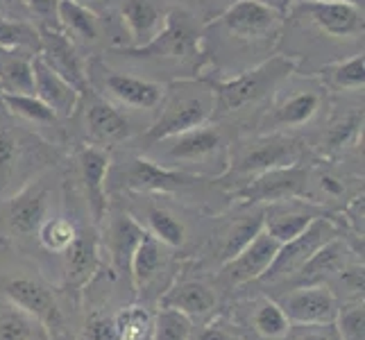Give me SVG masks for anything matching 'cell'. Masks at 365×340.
<instances>
[{"label":"cell","instance_id":"obj_1","mask_svg":"<svg viewBox=\"0 0 365 340\" xmlns=\"http://www.w3.org/2000/svg\"><path fill=\"white\" fill-rule=\"evenodd\" d=\"M120 193L170 197L207 216H216L232 205L227 191L216 180L168 168L148 155H128L123 159L111 157L107 195Z\"/></svg>","mask_w":365,"mask_h":340},{"label":"cell","instance_id":"obj_2","mask_svg":"<svg viewBox=\"0 0 365 340\" xmlns=\"http://www.w3.org/2000/svg\"><path fill=\"white\" fill-rule=\"evenodd\" d=\"M0 295L39 318L50 336H73L80 302L71 299L34 261L9 247L0 249Z\"/></svg>","mask_w":365,"mask_h":340},{"label":"cell","instance_id":"obj_3","mask_svg":"<svg viewBox=\"0 0 365 340\" xmlns=\"http://www.w3.org/2000/svg\"><path fill=\"white\" fill-rule=\"evenodd\" d=\"M109 197H116L138 220L145 234L175 249L182 259H191L207 236L211 216L200 213L182 202H175L170 197L136 193H120Z\"/></svg>","mask_w":365,"mask_h":340},{"label":"cell","instance_id":"obj_4","mask_svg":"<svg viewBox=\"0 0 365 340\" xmlns=\"http://www.w3.org/2000/svg\"><path fill=\"white\" fill-rule=\"evenodd\" d=\"M64 207V184H55L41 172L11 195L0 197V238L9 249L34 259L36 232L48 216Z\"/></svg>","mask_w":365,"mask_h":340},{"label":"cell","instance_id":"obj_5","mask_svg":"<svg viewBox=\"0 0 365 340\" xmlns=\"http://www.w3.org/2000/svg\"><path fill=\"white\" fill-rule=\"evenodd\" d=\"M309 150L307 143L299 138L284 134V132H263L259 136H250L230 145V163L216 182L227 191L250 182L261 172L272 168L295 166V163H307Z\"/></svg>","mask_w":365,"mask_h":340},{"label":"cell","instance_id":"obj_6","mask_svg":"<svg viewBox=\"0 0 365 340\" xmlns=\"http://www.w3.org/2000/svg\"><path fill=\"white\" fill-rule=\"evenodd\" d=\"M159 105L161 111L157 120L141 136L143 153L159 141L207 125L209 118L216 113V96H213L211 82L184 78L168 86Z\"/></svg>","mask_w":365,"mask_h":340},{"label":"cell","instance_id":"obj_7","mask_svg":"<svg viewBox=\"0 0 365 340\" xmlns=\"http://www.w3.org/2000/svg\"><path fill=\"white\" fill-rule=\"evenodd\" d=\"M143 155L175 170L202 175L216 180L227 170L230 163V143L218 128L200 125L195 130L170 136L148 148Z\"/></svg>","mask_w":365,"mask_h":340},{"label":"cell","instance_id":"obj_8","mask_svg":"<svg viewBox=\"0 0 365 340\" xmlns=\"http://www.w3.org/2000/svg\"><path fill=\"white\" fill-rule=\"evenodd\" d=\"M263 230V205L232 202L225 211L211 216L209 230L197 252L186 259L202 272H216L234 259Z\"/></svg>","mask_w":365,"mask_h":340},{"label":"cell","instance_id":"obj_9","mask_svg":"<svg viewBox=\"0 0 365 340\" xmlns=\"http://www.w3.org/2000/svg\"><path fill=\"white\" fill-rule=\"evenodd\" d=\"M134 299L132 288L123 286L105 263L80 295L78 316L73 324L75 340H118L116 313Z\"/></svg>","mask_w":365,"mask_h":340},{"label":"cell","instance_id":"obj_10","mask_svg":"<svg viewBox=\"0 0 365 340\" xmlns=\"http://www.w3.org/2000/svg\"><path fill=\"white\" fill-rule=\"evenodd\" d=\"M297 71V59L286 55H274L261 61L255 68L234 75L227 80L211 82L216 96V113L213 116H227L266 100L277 86H282Z\"/></svg>","mask_w":365,"mask_h":340},{"label":"cell","instance_id":"obj_11","mask_svg":"<svg viewBox=\"0 0 365 340\" xmlns=\"http://www.w3.org/2000/svg\"><path fill=\"white\" fill-rule=\"evenodd\" d=\"M225 304H227V297L213 279V272L197 270L184 259L178 277L168 286V291L159 297L157 309L178 311L188 318L191 326H195L222 313Z\"/></svg>","mask_w":365,"mask_h":340},{"label":"cell","instance_id":"obj_12","mask_svg":"<svg viewBox=\"0 0 365 340\" xmlns=\"http://www.w3.org/2000/svg\"><path fill=\"white\" fill-rule=\"evenodd\" d=\"M338 234H343V225L338 220V216L322 213V216L313 220L302 234H297L291 241L282 243L268 270L250 286L259 288L263 293H270L274 288L284 286L324 243H329Z\"/></svg>","mask_w":365,"mask_h":340},{"label":"cell","instance_id":"obj_13","mask_svg":"<svg viewBox=\"0 0 365 340\" xmlns=\"http://www.w3.org/2000/svg\"><path fill=\"white\" fill-rule=\"evenodd\" d=\"M36 141V138H34ZM0 116V197L11 195L23 184L55 166L57 153L50 145H36Z\"/></svg>","mask_w":365,"mask_h":340},{"label":"cell","instance_id":"obj_14","mask_svg":"<svg viewBox=\"0 0 365 340\" xmlns=\"http://www.w3.org/2000/svg\"><path fill=\"white\" fill-rule=\"evenodd\" d=\"M182 263L184 259L178 252L159 243L150 234H145L134 252L130 266L134 302H141L145 306L157 309L159 297L168 291V286L178 277Z\"/></svg>","mask_w":365,"mask_h":340},{"label":"cell","instance_id":"obj_15","mask_svg":"<svg viewBox=\"0 0 365 340\" xmlns=\"http://www.w3.org/2000/svg\"><path fill=\"white\" fill-rule=\"evenodd\" d=\"M222 311L245 340H284L291 329L279 304L255 286H245L227 297Z\"/></svg>","mask_w":365,"mask_h":340},{"label":"cell","instance_id":"obj_16","mask_svg":"<svg viewBox=\"0 0 365 340\" xmlns=\"http://www.w3.org/2000/svg\"><path fill=\"white\" fill-rule=\"evenodd\" d=\"M98 230H100V249H103L105 268L123 286L132 288V279H130L132 257L138 243L143 241L145 230L116 197H109L107 213L103 222L98 225Z\"/></svg>","mask_w":365,"mask_h":340},{"label":"cell","instance_id":"obj_17","mask_svg":"<svg viewBox=\"0 0 365 340\" xmlns=\"http://www.w3.org/2000/svg\"><path fill=\"white\" fill-rule=\"evenodd\" d=\"M200 36L193 16L186 9L173 7L163 16V28L157 32L155 39H150L143 46H120L114 48V53L132 59H166V61H191L197 59Z\"/></svg>","mask_w":365,"mask_h":340},{"label":"cell","instance_id":"obj_18","mask_svg":"<svg viewBox=\"0 0 365 340\" xmlns=\"http://www.w3.org/2000/svg\"><path fill=\"white\" fill-rule=\"evenodd\" d=\"M111 163L109 148L84 143L75 150L73 155V172L66 177V184L75 191L89 216L96 225L103 222L107 207H109V195H107V172Z\"/></svg>","mask_w":365,"mask_h":340},{"label":"cell","instance_id":"obj_19","mask_svg":"<svg viewBox=\"0 0 365 340\" xmlns=\"http://www.w3.org/2000/svg\"><path fill=\"white\" fill-rule=\"evenodd\" d=\"M284 11L266 0H236L213 21L218 30L243 43H261L274 39L282 30Z\"/></svg>","mask_w":365,"mask_h":340},{"label":"cell","instance_id":"obj_20","mask_svg":"<svg viewBox=\"0 0 365 340\" xmlns=\"http://www.w3.org/2000/svg\"><path fill=\"white\" fill-rule=\"evenodd\" d=\"M279 245L282 243H277L272 236H268L261 230L252 238V243H247L234 259H230L225 266H220L213 272V279H216L222 295L232 297L236 291L255 284L259 277L268 270Z\"/></svg>","mask_w":365,"mask_h":340},{"label":"cell","instance_id":"obj_21","mask_svg":"<svg viewBox=\"0 0 365 340\" xmlns=\"http://www.w3.org/2000/svg\"><path fill=\"white\" fill-rule=\"evenodd\" d=\"M307 170H309V161L261 172L257 177H252L250 182L230 191V202L270 205V202H282V200H291V197H302L304 195V184H307Z\"/></svg>","mask_w":365,"mask_h":340},{"label":"cell","instance_id":"obj_22","mask_svg":"<svg viewBox=\"0 0 365 340\" xmlns=\"http://www.w3.org/2000/svg\"><path fill=\"white\" fill-rule=\"evenodd\" d=\"M291 324H327L336 320L338 299L327 284L288 286L268 293Z\"/></svg>","mask_w":365,"mask_h":340},{"label":"cell","instance_id":"obj_23","mask_svg":"<svg viewBox=\"0 0 365 340\" xmlns=\"http://www.w3.org/2000/svg\"><path fill=\"white\" fill-rule=\"evenodd\" d=\"M291 14L304 16L313 28L331 39H354L363 34V9L347 0H295Z\"/></svg>","mask_w":365,"mask_h":340},{"label":"cell","instance_id":"obj_24","mask_svg":"<svg viewBox=\"0 0 365 340\" xmlns=\"http://www.w3.org/2000/svg\"><path fill=\"white\" fill-rule=\"evenodd\" d=\"M359 195H363V180L347 177V175L327 166H309L302 200L331 213V216H338Z\"/></svg>","mask_w":365,"mask_h":340},{"label":"cell","instance_id":"obj_25","mask_svg":"<svg viewBox=\"0 0 365 340\" xmlns=\"http://www.w3.org/2000/svg\"><path fill=\"white\" fill-rule=\"evenodd\" d=\"M86 96V107H84V123H86V136H89V143L93 145H120L128 138H132L134 130L130 120L125 118V113H120L114 105L107 103V100L96 93L84 89Z\"/></svg>","mask_w":365,"mask_h":340},{"label":"cell","instance_id":"obj_26","mask_svg":"<svg viewBox=\"0 0 365 340\" xmlns=\"http://www.w3.org/2000/svg\"><path fill=\"white\" fill-rule=\"evenodd\" d=\"M93 71L100 73L98 80L103 82V89L109 96H114L123 105L134 109H155L159 107L163 93H166V86L159 82L143 80L120 71H111L105 64H100V61L93 64Z\"/></svg>","mask_w":365,"mask_h":340},{"label":"cell","instance_id":"obj_27","mask_svg":"<svg viewBox=\"0 0 365 340\" xmlns=\"http://www.w3.org/2000/svg\"><path fill=\"white\" fill-rule=\"evenodd\" d=\"M322 213L327 211L318 209L316 205H311L302 197L263 205V232L272 236L277 243H286L304 232Z\"/></svg>","mask_w":365,"mask_h":340},{"label":"cell","instance_id":"obj_28","mask_svg":"<svg viewBox=\"0 0 365 340\" xmlns=\"http://www.w3.org/2000/svg\"><path fill=\"white\" fill-rule=\"evenodd\" d=\"M32 75H34V96L46 103L57 113V118H68L82 103V91L68 82L64 75L50 68L41 55L32 57Z\"/></svg>","mask_w":365,"mask_h":340},{"label":"cell","instance_id":"obj_29","mask_svg":"<svg viewBox=\"0 0 365 340\" xmlns=\"http://www.w3.org/2000/svg\"><path fill=\"white\" fill-rule=\"evenodd\" d=\"M41 48L36 55H41V59L50 68H55L59 75H64L68 82H73L80 91L89 89V80H86V71L82 64V57L78 55V48L61 32L59 28H43L39 32Z\"/></svg>","mask_w":365,"mask_h":340},{"label":"cell","instance_id":"obj_30","mask_svg":"<svg viewBox=\"0 0 365 340\" xmlns=\"http://www.w3.org/2000/svg\"><path fill=\"white\" fill-rule=\"evenodd\" d=\"M322 107V96L318 91H295L272 109L268 123L272 132L279 130H295L302 125L311 123Z\"/></svg>","mask_w":365,"mask_h":340},{"label":"cell","instance_id":"obj_31","mask_svg":"<svg viewBox=\"0 0 365 340\" xmlns=\"http://www.w3.org/2000/svg\"><path fill=\"white\" fill-rule=\"evenodd\" d=\"M55 21L59 25V30L64 32L73 43L75 41L93 43L100 34L96 11L89 9V5L78 3V0H57Z\"/></svg>","mask_w":365,"mask_h":340},{"label":"cell","instance_id":"obj_32","mask_svg":"<svg viewBox=\"0 0 365 340\" xmlns=\"http://www.w3.org/2000/svg\"><path fill=\"white\" fill-rule=\"evenodd\" d=\"M0 340H50L46 324L0 295Z\"/></svg>","mask_w":365,"mask_h":340},{"label":"cell","instance_id":"obj_33","mask_svg":"<svg viewBox=\"0 0 365 340\" xmlns=\"http://www.w3.org/2000/svg\"><path fill=\"white\" fill-rule=\"evenodd\" d=\"M120 14L132 36V46L148 43L163 28V14L153 0H125Z\"/></svg>","mask_w":365,"mask_h":340},{"label":"cell","instance_id":"obj_34","mask_svg":"<svg viewBox=\"0 0 365 340\" xmlns=\"http://www.w3.org/2000/svg\"><path fill=\"white\" fill-rule=\"evenodd\" d=\"M32 57L23 50L0 48V91L3 93H34Z\"/></svg>","mask_w":365,"mask_h":340},{"label":"cell","instance_id":"obj_35","mask_svg":"<svg viewBox=\"0 0 365 340\" xmlns=\"http://www.w3.org/2000/svg\"><path fill=\"white\" fill-rule=\"evenodd\" d=\"M155 311V306H145L134 299L123 304L116 313L118 340H153Z\"/></svg>","mask_w":365,"mask_h":340},{"label":"cell","instance_id":"obj_36","mask_svg":"<svg viewBox=\"0 0 365 340\" xmlns=\"http://www.w3.org/2000/svg\"><path fill=\"white\" fill-rule=\"evenodd\" d=\"M0 105L5 107L7 113L19 116L28 123L36 125H55L59 118L46 103H41L34 93H3L0 91Z\"/></svg>","mask_w":365,"mask_h":340},{"label":"cell","instance_id":"obj_37","mask_svg":"<svg viewBox=\"0 0 365 340\" xmlns=\"http://www.w3.org/2000/svg\"><path fill=\"white\" fill-rule=\"evenodd\" d=\"M322 78L334 84L336 89H347V91H363L365 84V57L363 53L351 55L349 59L336 61V64L324 66Z\"/></svg>","mask_w":365,"mask_h":340},{"label":"cell","instance_id":"obj_38","mask_svg":"<svg viewBox=\"0 0 365 340\" xmlns=\"http://www.w3.org/2000/svg\"><path fill=\"white\" fill-rule=\"evenodd\" d=\"M0 48L23 50V53L36 55L41 48L39 30L25 21H9L0 16Z\"/></svg>","mask_w":365,"mask_h":340},{"label":"cell","instance_id":"obj_39","mask_svg":"<svg viewBox=\"0 0 365 340\" xmlns=\"http://www.w3.org/2000/svg\"><path fill=\"white\" fill-rule=\"evenodd\" d=\"M334 326L343 340H365V297L338 302Z\"/></svg>","mask_w":365,"mask_h":340},{"label":"cell","instance_id":"obj_40","mask_svg":"<svg viewBox=\"0 0 365 340\" xmlns=\"http://www.w3.org/2000/svg\"><path fill=\"white\" fill-rule=\"evenodd\" d=\"M188 334H191V322L182 313L170 309L155 311L153 340H188Z\"/></svg>","mask_w":365,"mask_h":340},{"label":"cell","instance_id":"obj_41","mask_svg":"<svg viewBox=\"0 0 365 340\" xmlns=\"http://www.w3.org/2000/svg\"><path fill=\"white\" fill-rule=\"evenodd\" d=\"M188 340H245L241 331L236 329L234 322L225 316V311L213 316L211 320L191 326V334Z\"/></svg>","mask_w":365,"mask_h":340},{"label":"cell","instance_id":"obj_42","mask_svg":"<svg viewBox=\"0 0 365 340\" xmlns=\"http://www.w3.org/2000/svg\"><path fill=\"white\" fill-rule=\"evenodd\" d=\"M284 340H343L334 322L327 324H291Z\"/></svg>","mask_w":365,"mask_h":340},{"label":"cell","instance_id":"obj_43","mask_svg":"<svg viewBox=\"0 0 365 340\" xmlns=\"http://www.w3.org/2000/svg\"><path fill=\"white\" fill-rule=\"evenodd\" d=\"M23 7H28L41 19H53L55 16V3L57 0H21Z\"/></svg>","mask_w":365,"mask_h":340},{"label":"cell","instance_id":"obj_44","mask_svg":"<svg viewBox=\"0 0 365 340\" xmlns=\"http://www.w3.org/2000/svg\"><path fill=\"white\" fill-rule=\"evenodd\" d=\"M0 5H3V7H9V9H14V7H23L21 0H0Z\"/></svg>","mask_w":365,"mask_h":340},{"label":"cell","instance_id":"obj_45","mask_svg":"<svg viewBox=\"0 0 365 340\" xmlns=\"http://www.w3.org/2000/svg\"><path fill=\"white\" fill-rule=\"evenodd\" d=\"M50 340H75L71 334H61V336H50Z\"/></svg>","mask_w":365,"mask_h":340},{"label":"cell","instance_id":"obj_46","mask_svg":"<svg viewBox=\"0 0 365 340\" xmlns=\"http://www.w3.org/2000/svg\"><path fill=\"white\" fill-rule=\"evenodd\" d=\"M78 3H84V5H91V3H100V0H78Z\"/></svg>","mask_w":365,"mask_h":340},{"label":"cell","instance_id":"obj_47","mask_svg":"<svg viewBox=\"0 0 365 340\" xmlns=\"http://www.w3.org/2000/svg\"><path fill=\"white\" fill-rule=\"evenodd\" d=\"M3 247H7V243L3 241V238H0V249H3Z\"/></svg>","mask_w":365,"mask_h":340},{"label":"cell","instance_id":"obj_48","mask_svg":"<svg viewBox=\"0 0 365 340\" xmlns=\"http://www.w3.org/2000/svg\"><path fill=\"white\" fill-rule=\"evenodd\" d=\"M347 3H356V5H361V0H347Z\"/></svg>","mask_w":365,"mask_h":340},{"label":"cell","instance_id":"obj_49","mask_svg":"<svg viewBox=\"0 0 365 340\" xmlns=\"http://www.w3.org/2000/svg\"><path fill=\"white\" fill-rule=\"evenodd\" d=\"M266 3H270V0H266ZM270 5H272V3H270Z\"/></svg>","mask_w":365,"mask_h":340}]
</instances>
